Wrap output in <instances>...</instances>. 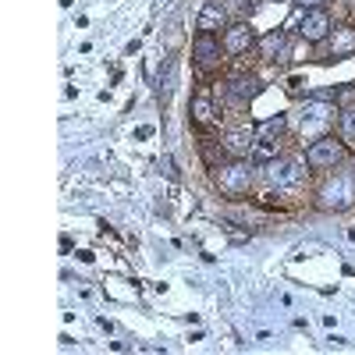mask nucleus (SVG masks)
<instances>
[{
	"label": "nucleus",
	"mask_w": 355,
	"mask_h": 355,
	"mask_svg": "<svg viewBox=\"0 0 355 355\" xmlns=\"http://www.w3.org/2000/svg\"><path fill=\"white\" fill-rule=\"evenodd\" d=\"M220 43L227 50V57H242V53H252L259 36H256V28L249 21H231L224 33H220Z\"/></svg>",
	"instance_id": "obj_9"
},
{
	"label": "nucleus",
	"mask_w": 355,
	"mask_h": 355,
	"mask_svg": "<svg viewBox=\"0 0 355 355\" xmlns=\"http://www.w3.org/2000/svg\"><path fill=\"white\" fill-rule=\"evenodd\" d=\"M345 57H355V28L334 25V33L327 36V61H345Z\"/></svg>",
	"instance_id": "obj_15"
},
{
	"label": "nucleus",
	"mask_w": 355,
	"mask_h": 355,
	"mask_svg": "<svg viewBox=\"0 0 355 355\" xmlns=\"http://www.w3.org/2000/svg\"><path fill=\"white\" fill-rule=\"evenodd\" d=\"M334 121H338V103L313 96V100H306V107L299 110V117H295V132H299L302 142H313L320 135H331Z\"/></svg>",
	"instance_id": "obj_3"
},
{
	"label": "nucleus",
	"mask_w": 355,
	"mask_h": 355,
	"mask_svg": "<svg viewBox=\"0 0 355 355\" xmlns=\"http://www.w3.org/2000/svg\"><path fill=\"white\" fill-rule=\"evenodd\" d=\"M256 53L263 57V61H288L291 43H288V36L281 33V28H270V33H263V36H259Z\"/></svg>",
	"instance_id": "obj_14"
},
{
	"label": "nucleus",
	"mask_w": 355,
	"mask_h": 355,
	"mask_svg": "<svg viewBox=\"0 0 355 355\" xmlns=\"http://www.w3.org/2000/svg\"><path fill=\"white\" fill-rule=\"evenodd\" d=\"M306 164L313 174H327L348 164V142L341 135H320L306 146Z\"/></svg>",
	"instance_id": "obj_5"
},
{
	"label": "nucleus",
	"mask_w": 355,
	"mask_h": 355,
	"mask_svg": "<svg viewBox=\"0 0 355 355\" xmlns=\"http://www.w3.org/2000/svg\"><path fill=\"white\" fill-rule=\"evenodd\" d=\"M259 174V182L266 189H299L302 185V178L309 174V164H306V153L302 157H270V160H263V167L256 171Z\"/></svg>",
	"instance_id": "obj_4"
},
{
	"label": "nucleus",
	"mask_w": 355,
	"mask_h": 355,
	"mask_svg": "<svg viewBox=\"0 0 355 355\" xmlns=\"http://www.w3.org/2000/svg\"><path fill=\"white\" fill-rule=\"evenodd\" d=\"M164 174H167V178H178V171H174V160H171V157H164Z\"/></svg>",
	"instance_id": "obj_18"
},
{
	"label": "nucleus",
	"mask_w": 355,
	"mask_h": 355,
	"mask_svg": "<svg viewBox=\"0 0 355 355\" xmlns=\"http://www.w3.org/2000/svg\"><path fill=\"white\" fill-rule=\"evenodd\" d=\"M231 25V11L224 0H206L202 11L196 15V33H224V28Z\"/></svg>",
	"instance_id": "obj_11"
},
{
	"label": "nucleus",
	"mask_w": 355,
	"mask_h": 355,
	"mask_svg": "<svg viewBox=\"0 0 355 355\" xmlns=\"http://www.w3.org/2000/svg\"><path fill=\"white\" fill-rule=\"evenodd\" d=\"M217 117H220V110H217V100H214V89H199L189 100V121L196 128H210Z\"/></svg>",
	"instance_id": "obj_12"
},
{
	"label": "nucleus",
	"mask_w": 355,
	"mask_h": 355,
	"mask_svg": "<svg viewBox=\"0 0 355 355\" xmlns=\"http://www.w3.org/2000/svg\"><path fill=\"white\" fill-rule=\"evenodd\" d=\"M295 4H299L302 11H309V8H320V0H295Z\"/></svg>",
	"instance_id": "obj_19"
},
{
	"label": "nucleus",
	"mask_w": 355,
	"mask_h": 355,
	"mask_svg": "<svg viewBox=\"0 0 355 355\" xmlns=\"http://www.w3.org/2000/svg\"><path fill=\"white\" fill-rule=\"evenodd\" d=\"M291 125H288V117L284 114H274V117H266V121H256L252 125V135H256V146H252V157L256 160H270L281 153V146L288 139Z\"/></svg>",
	"instance_id": "obj_6"
},
{
	"label": "nucleus",
	"mask_w": 355,
	"mask_h": 355,
	"mask_svg": "<svg viewBox=\"0 0 355 355\" xmlns=\"http://www.w3.org/2000/svg\"><path fill=\"white\" fill-rule=\"evenodd\" d=\"M210 178H214V189H217L220 196H227V199L249 196V192L256 189V182H259L256 167H252L249 160H234V157H227V160H220L217 167H210Z\"/></svg>",
	"instance_id": "obj_2"
},
{
	"label": "nucleus",
	"mask_w": 355,
	"mask_h": 355,
	"mask_svg": "<svg viewBox=\"0 0 355 355\" xmlns=\"http://www.w3.org/2000/svg\"><path fill=\"white\" fill-rule=\"evenodd\" d=\"M252 146H256V135L252 128H231L220 135V150L234 160H249L252 157Z\"/></svg>",
	"instance_id": "obj_13"
},
{
	"label": "nucleus",
	"mask_w": 355,
	"mask_h": 355,
	"mask_svg": "<svg viewBox=\"0 0 355 355\" xmlns=\"http://www.w3.org/2000/svg\"><path fill=\"white\" fill-rule=\"evenodd\" d=\"M224 61H227V50H224L220 36L196 33V40H192V64H196V71L199 75H214V71H220Z\"/></svg>",
	"instance_id": "obj_7"
},
{
	"label": "nucleus",
	"mask_w": 355,
	"mask_h": 355,
	"mask_svg": "<svg viewBox=\"0 0 355 355\" xmlns=\"http://www.w3.org/2000/svg\"><path fill=\"white\" fill-rule=\"evenodd\" d=\"M259 93V78L256 75H239V78H227L217 85V96L231 107H249V100Z\"/></svg>",
	"instance_id": "obj_10"
},
{
	"label": "nucleus",
	"mask_w": 355,
	"mask_h": 355,
	"mask_svg": "<svg viewBox=\"0 0 355 355\" xmlns=\"http://www.w3.org/2000/svg\"><path fill=\"white\" fill-rule=\"evenodd\" d=\"M313 202H316V210H323V214H345V210H352V206H355V171L352 167L348 171L345 167L327 171V178L320 182Z\"/></svg>",
	"instance_id": "obj_1"
},
{
	"label": "nucleus",
	"mask_w": 355,
	"mask_h": 355,
	"mask_svg": "<svg viewBox=\"0 0 355 355\" xmlns=\"http://www.w3.org/2000/svg\"><path fill=\"white\" fill-rule=\"evenodd\" d=\"M171 93H174V61H167L164 68H160V78H157V96L167 103L171 100Z\"/></svg>",
	"instance_id": "obj_17"
},
{
	"label": "nucleus",
	"mask_w": 355,
	"mask_h": 355,
	"mask_svg": "<svg viewBox=\"0 0 355 355\" xmlns=\"http://www.w3.org/2000/svg\"><path fill=\"white\" fill-rule=\"evenodd\" d=\"M338 135L348 146H355V107H341L338 110Z\"/></svg>",
	"instance_id": "obj_16"
},
{
	"label": "nucleus",
	"mask_w": 355,
	"mask_h": 355,
	"mask_svg": "<svg viewBox=\"0 0 355 355\" xmlns=\"http://www.w3.org/2000/svg\"><path fill=\"white\" fill-rule=\"evenodd\" d=\"M295 33L306 43H327V36L334 33V18H331L327 8H309V11L299 15V21H295Z\"/></svg>",
	"instance_id": "obj_8"
}]
</instances>
